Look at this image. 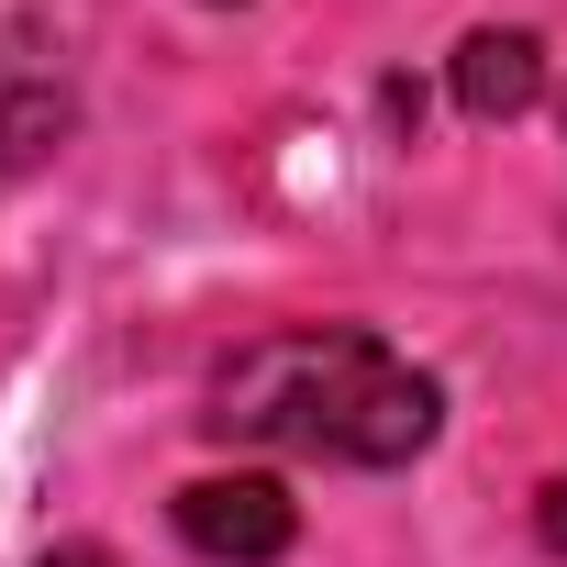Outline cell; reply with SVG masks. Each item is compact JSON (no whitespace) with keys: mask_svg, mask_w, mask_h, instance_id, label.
<instances>
[{"mask_svg":"<svg viewBox=\"0 0 567 567\" xmlns=\"http://www.w3.org/2000/svg\"><path fill=\"white\" fill-rule=\"evenodd\" d=\"M212 434L234 445H290V456H334V467H412L445 434V390L390 357L379 334L346 323H301V334H267L212 379Z\"/></svg>","mask_w":567,"mask_h":567,"instance_id":"1","label":"cell"},{"mask_svg":"<svg viewBox=\"0 0 567 567\" xmlns=\"http://www.w3.org/2000/svg\"><path fill=\"white\" fill-rule=\"evenodd\" d=\"M178 534H189V556H212V567H267V556H290L301 512H290L278 478L234 467V478H189V489H178Z\"/></svg>","mask_w":567,"mask_h":567,"instance_id":"2","label":"cell"},{"mask_svg":"<svg viewBox=\"0 0 567 567\" xmlns=\"http://www.w3.org/2000/svg\"><path fill=\"white\" fill-rule=\"evenodd\" d=\"M545 101V45L523 34V23H478L467 45H456V112L467 123H512V112H534Z\"/></svg>","mask_w":567,"mask_h":567,"instance_id":"3","label":"cell"},{"mask_svg":"<svg viewBox=\"0 0 567 567\" xmlns=\"http://www.w3.org/2000/svg\"><path fill=\"white\" fill-rule=\"evenodd\" d=\"M56 123H68V101H56V90H45V79L12 56V45H0V167H23Z\"/></svg>","mask_w":567,"mask_h":567,"instance_id":"4","label":"cell"},{"mask_svg":"<svg viewBox=\"0 0 567 567\" xmlns=\"http://www.w3.org/2000/svg\"><path fill=\"white\" fill-rule=\"evenodd\" d=\"M534 534H545V556H567V467L545 478V501H534Z\"/></svg>","mask_w":567,"mask_h":567,"instance_id":"5","label":"cell"},{"mask_svg":"<svg viewBox=\"0 0 567 567\" xmlns=\"http://www.w3.org/2000/svg\"><path fill=\"white\" fill-rule=\"evenodd\" d=\"M45 567H112V556H101V545H56Z\"/></svg>","mask_w":567,"mask_h":567,"instance_id":"6","label":"cell"}]
</instances>
